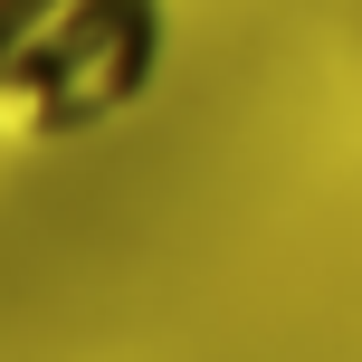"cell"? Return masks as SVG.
<instances>
[{
	"mask_svg": "<svg viewBox=\"0 0 362 362\" xmlns=\"http://www.w3.org/2000/svg\"><path fill=\"white\" fill-rule=\"evenodd\" d=\"M172 57V0H0V134L86 144L124 124Z\"/></svg>",
	"mask_w": 362,
	"mask_h": 362,
	"instance_id": "6da1fadb",
	"label": "cell"
}]
</instances>
